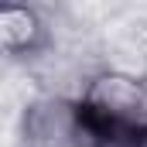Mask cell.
I'll return each instance as SVG.
<instances>
[{
  "label": "cell",
  "instance_id": "obj_1",
  "mask_svg": "<svg viewBox=\"0 0 147 147\" xmlns=\"http://www.w3.org/2000/svg\"><path fill=\"white\" fill-rule=\"evenodd\" d=\"M75 103L106 147H127L147 130V79L130 69H96L75 92Z\"/></svg>",
  "mask_w": 147,
  "mask_h": 147
},
{
  "label": "cell",
  "instance_id": "obj_2",
  "mask_svg": "<svg viewBox=\"0 0 147 147\" xmlns=\"http://www.w3.org/2000/svg\"><path fill=\"white\" fill-rule=\"evenodd\" d=\"M21 147H106L75 96H34L17 120Z\"/></svg>",
  "mask_w": 147,
  "mask_h": 147
},
{
  "label": "cell",
  "instance_id": "obj_3",
  "mask_svg": "<svg viewBox=\"0 0 147 147\" xmlns=\"http://www.w3.org/2000/svg\"><path fill=\"white\" fill-rule=\"evenodd\" d=\"M51 41L45 14L31 3H3L0 0V55L3 58H34Z\"/></svg>",
  "mask_w": 147,
  "mask_h": 147
},
{
  "label": "cell",
  "instance_id": "obj_4",
  "mask_svg": "<svg viewBox=\"0 0 147 147\" xmlns=\"http://www.w3.org/2000/svg\"><path fill=\"white\" fill-rule=\"evenodd\" d=\"M127 147H147V130H144V134H140V137H134V140H130V144H127Z\"/></svg>",
  "mask_w": 147,
  "mask_h": 147
}]
</instances>
